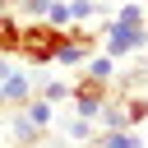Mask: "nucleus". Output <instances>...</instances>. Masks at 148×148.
<instances>
[{
	"mask_svg": "<svg viewBox=\"0 0 148 148\" xmlns=\"http://www.w3.org/2000/svg\"><path fill=\"white\" fill-rule=\"evenodd\" d=\"M46 23H56V28H69V23H74V9H69V0H51V9H46Z\"/></svg>",
	"mask_w": 148,
	"mask_h": 148,
	"instance_id": "nucleus-11",
	"label": "nucleus"
},
{
	"mask_svg": "<svg viewBox=\"0 0 148 148\" xmlns=\"http://www.w3.org/2000/svg\"><path fill=\"white\" fill-rule=\"evenodd\" d=\"M97 148H139V134L134 130H102Z\"/></svg>",
	"mask_w": 148,
	"mask_h": 148,
	"instance_id": "nucleus-8",
	"label": "nucleus"
},
{
	"mask_svg": "<svg viewBox=\"0 0 148 148\" xmlns=\"http://www.w3.org/2000/svg\"><path fill=\"white\" fill-rule=\"evenodd\" d=\"M92 51H97V37H92L83 23H69V28H65V37H60L56 65H65V69H83V65L92 60Z\"/></svg>",
	"mask_w": 148,
	"mask_h": 148,
	"instance_id": "nucleus-3",
	"label": "nucleus"
},
{
	"mask_svg": "<svg viewBox=\"0 0 148 148\" xmlns=\"http://www.w3.org/2000/svg\"><path fill=\"white\" fill-rule=\"evenodd\" d=\"M69 9H74V23H88L92 14H102V5H97V0H69Z\"/></svg>",
	"mask_w": 148,
	"mask_h": 148,
	"instance_id": "nucleus-15",
	"label": "nucleus"
},
{
	"mask_svg": "<svg viewBox=\"0 0 148 148\" xmlns=\"http://www.w3.org/2000/svg\"><path fill=\"white\" fill-rule=\"evenodd\" d=\"M106 97H111V83H106V79H92V74H83L79 83H69L74 116H83V120H97V116H102V106H106Z\"/></svg>",
	"mask_w": 148,
	"mask_h": 148,
	"instance_id": "nucleus-4",
	"label": "nucleus"
},
{
	"mask_svg": "<svg viewBox=\"0 0 148 148\" xmlns=\"http://www.w3.org/2000/svg\"><path fill=\"white\" fill-rule=\"evenodd\" d=\"M83 74H92V79H106V83H111V74H116V56H106V51H102V56H92V60L83 65Z\"/></svg>",
	"mask_w": 148,
	"mask_h": 148,
	"instance_id": "nucleus-9",
	"label": "nucleus"
},
{
	"mask_svg": "<svg viewBox=\"0 0 148 148\" xmlns=\"http://www.w3.org/2000/svg\"><path fill=\"white\" fill-rule=\"evenodd\" d=\"M18 37H23V23L14 14H0V56H18Z\"/></svg>",
	"mask_w": 148,
	"mask_h": 148,
	"instance_id": "nucleus-6",
	"label": "nucleus"
},
{
	"mask_svg": "<svg viewBox=\"0 0 148 148\" xmlns=\"http://www.w3.org/2000/svg\"><path fill=\"white\" fill-rule=\"evenodd\" d=\"M97 120H102V130H130V116H125V106H111V102L102 106V116H97Z\"/></svg>",
	"mask_w": 148,
	"mask_h": 148,
	"instance_id": "nucleus-10",
	"label": "nucleus"
},
{
	"mask_svg": "<svg viewBox=\"0 0 148 148\" xmlns=\"http://www.w3.org/2000/svg\"><path fill=\"white\" fill-rule=\"evenodd\" d=\"M37 97H46V102H65V97H69V83H60V79H46V83L37 88Z\"/></svg>",
	"mask_w": 148,
	"mask_h": 148,
	"instance_id": "nucleus-13",
	"label": "nucleus"
},
{
	"mask_svg": "<svg viewBox=\"0 0 148 148\" xmlns=\"http://www.w3.org/2000/svg\"><path fill=\"white\" fill-rule=\"evenodd\" d=\"M37 92V74L32 69H14L0 79V106H28V97Z\"/></svg>",
	"mask_w": 148,
	"mask_h": 148,
	"instance_id": "nucleus-5",
	"label": "nucleus"
},
{
	"mask_svg": "<svg viewBox=\"0 0 148 148\" xmlns=\"http://www.w3.org/2000/svg\"><path fill=\"white\" fill-rule=\"evenodd\" d=\"M14 139H18V143H32V139H37V125H32L28 116H18V120H14Z\"/></svg>",
	"mask_w": 148,
	"mask_h": 148,
	"instance_id": "nucleus-17",
	"label": "nucleus"
},
{
	"mask_svg": "<svg viewBox=\"0 0 148 148\" xmlns=\"http://www.w3.org/2000/svg\"><path fill=\"white\" fill-rule=\"evenodd\" d=\"M125 116H130V130L143 125V120H148V97H130V102H125Z\"/></svg>",
	"mask_w": 148,
	"mask_h": 148,
	"instance_id": "nucleus-14",
	"label": "nucleus"
},
{
	"mask_svg": "<svg viewBox=\"0 0 148 148\" xmlns=\"http://www.w3.org/2000/svg\"><path fill=\"white\" fill-rule=\"evenodd\" d=\"M148 46V23H120V18H106V37H102V51L106 56H134Z\"/></svg>",
	"mask_w": 148,
	"mask_h": 148,
	"instance_id": "nucleus-2",
	"label": "nucleus"
},
{
	"mask_svg": "<svg viewBox=\"0 0 148 148\" xmlns=\"http://www.w3.org/2000/svg\"><path fill=\"white\" fill-rule=\"evenodd\" d=\"M69 139H74V143H88V139H92V120L74 116V120H69Z\"/></svg>",
	"mask_w": 148,
	"mask_h": 148,
	"instance_id": "nucleus-16",
	"label": "nucleus"
},
{
	"mask_svg": "<svg viewBox=\"0 0 148 148\" xmlns=\"http://www.w3.org/2000/svg\"><path fill=\"white\" fill-rule=\"evenodd\" d=\"M23 116H28L37 130H46V125L56 120V102H46V97H37V92H32V97H28V106H23Z\"/></svg>",
	"mask_w": 148,
	"mask_h": 148,
	"instance_id": "nucleus-7",
	"label": "nucleus"
},
{
	"mask_svg": "<svg viewBox=\"0 0 148 148\" xmlns=\"http://www.w3.org/2000/svg\"><path fill=\"white\" fill-rule=\"evenodd\" d=\"M14 9L32 23V18H46V9H51V0H14Z\"/></svg>",
	"mask_w": 148,
	"mask_h": 148,
	"instance_id": "nucleus-12",
	"label": "nucleus"
},
{
	"mask_svg": "<svg viewBox=\"0 0 148 148\" xmlns=\"http://www.w3.org/2000/svg\"><path fill=\"white\" fill-rule=\"evenodd\" d=\"M60 37H65V28H56V23H46V18H32V23H23L18 56H23L28 65H56Z\"/></svg>",
	"mask_w": 148,
	"mask_h": 148,
	"instance_id": "nucleus-1",
	"label": "nucleus"
}]
</instances>
